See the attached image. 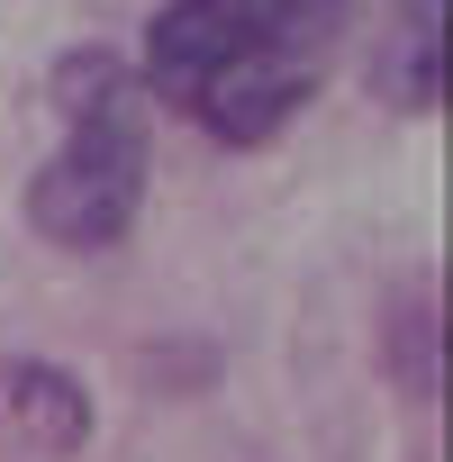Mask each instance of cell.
<instances>
[{
    "label": "cell",
    "instance_id": "1",
    "mask_svg": "<svg viewBox=\"0 0 453 462\" xmlns=\"http://www.w3.org/2000/svg\"><path fill=\"white\" fill-rule=\"evenodd\" d=\"M354 28V0H163L145 19V91L154 109L190 118L208 145H273Z\"/></svg>",
    "mask_w": 453,
    "mask_h": 462
},
{
    "label": "cell",
    "instance_id": "2",
    "mask_svg": "<svg viewBox=\"0 0 453 462\" xmlns=\"http://www.w3.org/2000/svg\"><path fill=\"white\" fill-rule=\"evenodd\" d=\"M55 154L28 181V226L64 254H109L136 236L145 181H154V91L127 55L82 46L46 73Z\"/></svg>",
    "mask_w": 453,
    "mask_h": 462
},
{
    "label": "cell",
    "instance_id": "3",
    "mask_svg": "<svg viewBox=\"0 0 453 462\" xmlns=\"http://www.w3.org/2000/svg\"><path fill=\"white\" fill-rule=\"evenodd\" d=\"M0 417H10L37 453H82L91 444V390L64 372V363H46V354H10L0 363Z\"/></svg>",
    "mask_w": 453,
    "mask_h": 462
},
{
    "label": "cell",
    "instance_id": "4",
    "mask_svg": "<svg viewBox=\"0 0 453 462\" xmlns=\"http://www.w3.org/2000/svg\"><path fill=\"white\" fill-rule=\"evenodd\" d=\"M372 100L399 118H426L444 100V0H399V28L372 55Z\"/></svg>",
    "mask_w": 453,
    "mask_h": 462
}]
</instances>
